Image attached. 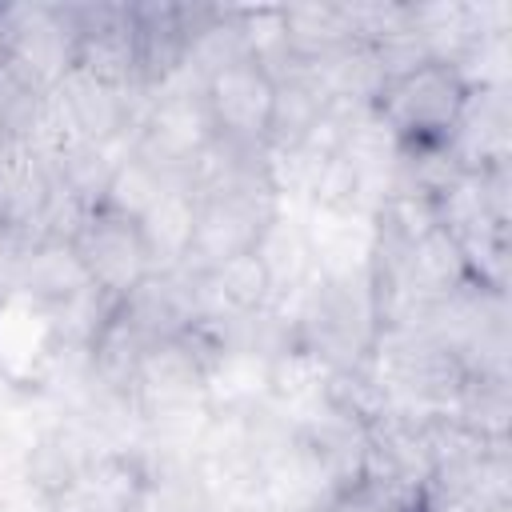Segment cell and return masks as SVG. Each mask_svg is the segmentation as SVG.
I'll return each mask as SVG.
<instances>
[{
	"instance_id": "6da1fadb",
	"label": "cell",
	"mask_w": 512,
	"mask_h": 512,
	"mask_svg": "<svg viewBox=\"0 0 512 512\" xmlns=\"http://www.w3.org/2000/svg\"><path fill=\"white\" fill-rule=\"evenodd\" d=\"M296 324V344L312 348L332 372L364 368L380 332L372 276L368 280H324L312 276L292 300L276 304Z\"/></svg>"
},
{
	"instance_id": "7a4b0ae2",
	"label": "cell",
	"mask_w": 512,
	"mask_h": 512,
	"mask_svg": "<svg viewBox=\"0 0 512 512\" xmlns=\"http://www.w3.org/2000/svg\"><path fill=\"white\" fill-rule=\"evenodd\" d=\"M212 140H216V124L204 104V84L180 68L164 88L144 96L140 120L128 136V152L164 180L188 184Z\"/></svg>"
},
{
	"instance_id": "3957f363",
	"label": "cell",
	"mask_w": 512,
	"mask_h": 512,
	"mask_svg": "<svg viewBox=\"0 0 512 512\" xmlns=\"http://www.w3.org/2000/svg\"><path fill=\"white\" fill-rule=\"evenodd\" d=\"M468 100V84L456 72V64L428 60L416 72L388 80L376 96V112L396 136L400 148H428L448 144V132Z\"/></svg>"
},
{
	"instance_id": "277c9868",
	"label": "cell",
	"mask_w": 512,
	"mask_h": 512,
	"mask_svg": "<svg viewBox=\"0 0 512 512\" xmlns=\"http://www.w3.org/2000/svg\"><path fill=\"white\" fill-rule=\"evenodd\" d=\"M276 212H280V196L272 188L244 192V196L196 200V228H192V248H188L184 272L204 276V272L220 268L224 260L252 252Z\"/></svg>"
},
{
	"instance_id": "5b68a950",
	"label": "cell",
	"mask_w": 512,
	"mask_h": 512,
	"mask_svg": "<svg viewBox=\"0 0 512 512\" xmlns=\"http://www.w3.org/2000/svg\"><path fill=\"white\" fill-rule=\"evenodd\" d=\"M64 12L76 32L72 68L124 92H140V52L128 4H64Z\"/></svg>"
},
{
	"instance_id": "8992f818",
	"label": "cell",
	"mask_w": 512,
	"mask_h": 512,
	"mask_svg": "<svg viewBox=\"0 0 512 512\" xmlns=\"http://www.w3.org/2000/svg\"><path fill=\"white\" fill-rule=\"evenodd\" d=\"M72 248L88 272V280L108 292L112 300L128 296L148 272H152V256L144 248L140 224L128 216H116L108 208H92L80 228L72 232Z\"/></svg>"
},
{
	"instance_id": "52a82bcc",
	"label": "cell",
	"mask_w": 512,
	"mask_h": 512,
	"mask_svg": "<svg viewBox=\"0 0 512 512\" xmlns=\"http://www.w3.org/2000/svg\"><path fill=\"white\" fill-rule=\"evenodd\" d=\"M428 500L460 512L512 508V456L508 444H468L444 456L428 476Z\"/></svg>"
},
{
	"instance_id": "ba28073f",
	"label": "cell",
	"mask_w": 512,
	"mask_h": 512,
	"mask_svg": "<svg viewBox=\"0 0 512 512\" xmlns=\"http://www.w3.org/2000/svg\"><path fill=\"white\" fill-rule=\"evenodd\" d=\"M272 100H276V80L252 60L228 64L204 80V104L212 112L216 136L232 144L268 148Z\"/></svg>"
},
{
	"instance_id": "9c48e42d",
	"label": "cell",
	"mask_w": 512,
	"mask_h": 512,
	"mask_svg": "<svg viewBox=\"0 0 512 512\" xmlns=\"http://www.w3.org/2000/svg\"><path fill=\"white\" fill-rule=\"evenodd\" d=\"M112 444H96V428L88 420H52L44 428H36L24 440L20 452V484L36 496V500H52L64 496L80 472Z\"/></svg>"
},
{
	"instance_id": "30bf717a",
	"label": "cell",
	"mask_w": 512,
	"mask_h": 512,
	"mask_svg": "<svg viewBox=\"0 0 512 512\" xmlns=\"http://www.w3.org/2000/svg\"><path fill=\"white\" fill-rule=\"evenodd\" d=\"M52 100L60 104L72 132L88 144H124L144 108L140 92H124L116 84H104V80L80 72V68H68L56 80Z\"/></svg>"
},
{
	"instance_id": "8fae6325",
	"label": "cell",
	"mask_w": 512,
	"mask_h": 512,
	"mask_svg": "<svg viewBox=\"0 0 512 512\" xmlns=\"http://www.w3.org/2000/svg\"><path fill=\"white\" fill-rule=\"evenodd\" d=\"M56 200L52 160L40 156L24 136L0 140V232L32 240Z\"/></svg>"
},
{
	"instance_id": "7c38bea8",
	"label": "cell",
	"mask_w": 512,
	"mask_h": 512,
	"mask_svg": "<svg viewBox=\"0 0 512 512\" xmlns=\"http://www.w3.org/2000/svg\"><path fill=\"white\" fill-rule=\"evenodd\" d=\"M512 88H468V100L448 132V156L460 172L512 164Z\"/></svg>"
},
{
	"instance_id": "4fadbf2b",
	"label": "cell",
	"mask_w": 512,
	"mask_h": 512,
	"mask_svg": "<svg viewBox=\"0 0 512 512\" xmlns=\"http://www.w3.org/2000/svg\"><path fill=\"white\" fill-rule=\"evenodd\" d=\"M312 268L324 280H368L376 260V220L364 212L304 208Z\"/></svg>"
},
{
	"instance_id": "5bb4252c",
	"label": "cell",
	"mask_w": 512,
	"mask_h": 512,
	"mask_svg": "<svg viewBox=\"0 0 512 512\" xmlns=\"http://www.w3.org/2000/svg\"><path fill=\"white\" fill-rule=\"evenodd\" d=\"M116 312L148 340H176L200 324V304H196V280L176 268V272H148L128 296L116 300Z\"/></svg>"
},
{
	"instance_id": "9a60e30c",
	"label": "cell",
	"mask_w": 512,
	"mask_h": 512,
	"mask_svg": "<svg viewBox=\"0 0 512 512\" xmlns=\"http://www.w3.org/2000/svg\"><path fill=\"white\" fill-rule=\"evenodd\" d=\"M196 8L200 4H164V0L128 4L132 32H136V52H140V92L144 96L164 88L184 68Z\"/></svg>"
},
{
	"instance_id": "2e32d148",
	"label": "cell",
	"mask_w": 512,
	"mask_h": 512,
	"mask_svg": "<svg viewBox=\"0 0 512 512\" xmlns=\"http://www.w3.org/2000/svg\"><path fill=\"white\" fill-rule=\"evenodd\" d=\"M88 288H96V284L88 280L72 240H60V236L28 240L12 268V280H8V292H16L20 300H28L36 308L68 304V300L84 296Z\"/></svg>"
},
{
	"instance_id": "e0dca14e",
	"label": "cell",
	"mask_w": 512,
	"mask_h": 512,
	"mask_svg": "<svg viewBox=\"0 0 512 512\" xmlns=\"http://www.w3.org/2000/svg\"><path fill=\"white\" fill-rule=\"evenodd\" d=\"M148 480H152V464H148L144 448L112 444L80 472V480L68 492L88 512H140Z\"/></svg>"
},
{
	"instance_id": "ac0fdd59",
	"label": "cell",
	"mask_w": 512,
	"mask_h": 512,
	"mask_svg": "<svg viewBox=\"0 0 512 512\" xmlns=\"http://www.w3.org/2000/svg\"><path fill=\"white\" fill-rule=\"evenodd\" d=\"M256 260L268 276L272 288V304L292 300L312 276V248H308V232H304V208H288L280 204V212L268 220V228L256 240Z\"/></svg>"
},
{
	"instance_id": "d6986e66",
	"label": "cell",
	"mask_w": 512,
	"mask_h": 512,
	"mask_svg": "<svg viewBox=\"0 0 512 512\" xmlns=\"http://www.w3.org/2000/svg\"><path fill=\"white\" fill-rule=\"evenodd\" d=\"M144 248L152 256V272H176L188 260L192 228H196V196L188 184H172L140 220Z\"/></svg>"
},
{
	"instance_id": "ffe728a7",
	"label": "cell",
	"mask_w": 512,
	"mask_h": 512,
	"mask_svg": "<svg viewBox=\"0 0 512 512\" xmlns=\"http://www.w3.org/2000/svg\"><path fill=\"white\" fill-rule=\"evenodd\" d=\"M272 356L248 348H220L208 364V408L212 412H248L268 400Z\"/></svg>"
},
{
	"instance_id": "44dd1931",
	"label": "cell",
	"mask_w": 512,
	"mask_h": 512,
	"mask_svg": "<svg viewBox=\"0 0 512 512\" xmlns=\"http://www.w3.org/2000/svg\"><path fill=\"white\" fill-rule=\"evenodd\" d=\"M328 112V96L320 92L316 76L296 64L276 80V100H272V124H268V148H296L312 124Z\"/></svg>"
},
{
	"instance_id": "7402d4cb",
	"label": "cell",
	"mask_w": 512,
	"mask_h": 512,
	"mask_svg": "<svg viewBox=\"0 0 512 512\" xmlns=\"http://www.w3.org/2000/svg\"><path fill=\"white\" fill-rule=\"evenodd\" d=\"M328 380H332V368L312 348L292 344V348H284V352L272 356V368H268V400L296 420V416H304L308 408H316L324 400Z\"/></svg>"
},
{
	"instance_id": "603a6c76",
	"label": "cell",
	"mask_w": 512,
	"mask_h": 512,
	"mask_svg": "<svg viewBox=\"0 0 512 512\" xmlns=\"http://www.w3.org/2000/svg\"><path fill=\"white\" fill-rule=\"evenodd\" d=\"M284 28H288V48L296 64H320L340 48L356 44L344 4H288Z\"/></svg>"
},
{
	"instance_id": "cb8c5ba5",
	"label": "cell",
	"mask_w": 512,
	"mask_h": 512,
	"mask_svg": "<svg viewBox=\"0 0 512 512\" xmlns=\"http://www.w3.org/2000/svg\"><path fill=\"white\" fill-rule=\"evenodd\" d=\"M464 432L488 444H508L512 428V384L508 376H468L452 412H448Z\"/></svg>"
},
{
	"instance_id": "d4e9b609",
	"label": "cell",
	"mask_w": 512,
	"mask_h": 512,
	"mask_svg": "<svg viewBox=\"0 0 512 512\" xmlns=\"http://www.w3.org/2000/svg\"><path fill=\"white\" fill-rule=\"evenodd\" d=\"M240 32H244V52L252 64H260L272 80L296 68L292 48H288V28H284V8H240Z\"/></svg>"
},
{
	"instance_id": "484cf974",
	"label": "cell",
	"mask_w": 512,
	"mask_h": 512,
	"mask_svg": "<svg viewBox=\"0 0 512 512\" xmlns=\"http://www.w3.org/2000/svg\"><path fill=\"white\" fill-rule=\"evenodd\" d=\"M168 188H172V180H164L160 172H152L144 160H136V156L128 152V156L116 164V172H112V180H108V188H104L100 208H108V212H116V216H128V220H140Z\"/></svg>"
},
{
	"instance_id": "4316f807",
	"label": "cell",
	"mask_w": 512,
	"mask_h": 512,
	"mask_svg": "<svg viewBox=\"0 0 512 512\" xmlns=\"http://www.w3.org/2000/svg\"><path fill=\"white\" fill-rule=\"evenodd\" d=\"M44 100H48V88L28 76L16 60H0V124L8 136H28L36 116L44 112Z\"/></svg>"
},
{
	"instance_id": "83f0119b",
	"label": "cell",
	"mask_w": 512,
	"mask_h": 512,
	"mask_svg": "<svg viewBox=\"0 0 512 512\" xmlns=\"http://www.w3.org/2000/svg\"><path fill=\"white\" fill-rule=\"evenodd\" d=\"M36 512H88L72 492H64V496H52V500H40V508Z\"/></svg>"
},
{
	"instance_id": "f1b7e54d",
	"label": "cell",
	"mask_w": 512,
	"mask_h": 512,
	"mask_svg": "<svg viewBox=\"0 0 512 512\" xmlns=\"http://www.w3.org/2000/svg\"><path fill=\"white\" fill-rule=\"evenodd\" d=\"M4 304H8V292H4V288H0V312H4Z\"/></svg>"
},
{
	"instance_id": "f546056e",
	"label": "cell",
	"mask_w": 512,
	"mask_h": 512,
	"mask_svg": "<svg viewBox=\"0 0 512 512\" xmlns=\"http://www.w3.org/2000/svg\"><path fill=\"white\" fill-rule=\"evenodd\" d=\"M0 140H8V132H4V124H0Z\"/></svg>"
}]
</instances>
